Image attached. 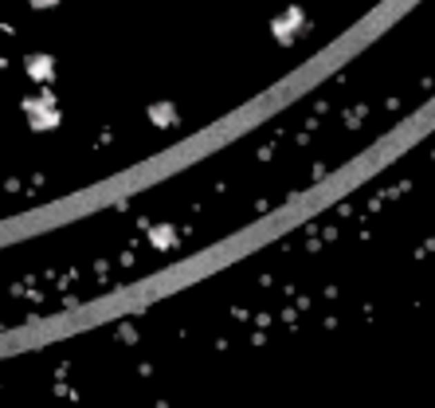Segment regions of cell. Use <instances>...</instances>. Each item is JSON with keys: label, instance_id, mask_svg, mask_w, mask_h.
Masks as SVG:
<instances>
[{"label": "cell", "instance_id": "7a4b0ae2", "mask_svg": "<svg viewBox=\"0 0 435 408\" xmlns=\"http://www.w3.org/2000/svg\"><path fill=\"white\" fill-rule=\"evenodd\" d=\"M28 75L39 79V83H51V79H55V59H51V55H32V59H28Z\"/></svg>", "mask_w": 435, "mask_h": 408}, {"label": "cell", "instance_id": "5b68a950", "mask_svg": "<svg viewBox=\"0 0 435 408\" xmlns=\"http://www.w3.org/2000/svg\"><path fill=\"white\" fill-rule=\"evenodd\" d=\"M32 4H36V8H55L59 0H32Z\"/></svg>", "mask_w": 435, "mask_h": 408}, {"label": "cell", "instance_id": "3957f363", "mask_svg": "<svg viewBox=\"0 0 435 408\" xmlns=\"http://www.w3.org/2000/svg\"><path fill=\"white\" fill-rule=\"evenodd\" d=\"M149 118L157 122V126H173V122H177V110H173L169 102H157V106H149Z\"/></svg>", "mask_w": 435, "mask_h": 408}, {"label": "cell", "instance_id": "277c9868", "mask_svg": "<svg viewBox=\"0 0 435 408\" xmlns=\"http://www.w3.org/2000/svg\"><path fill=\"white\" fill-rule=\"evenodd\" d=\"M149 240L157 243V248H169V243L177 240V236H173V228H153V236H149Z\"/></svg>", "mask_w": 435, "mask_h": 408}, {"label": "cell", "instance_id": "6da1fadb", "mask_svg": "<svg viewBox=\"0 0 435 408\" xmlns=\"http://www.w3.org/2000/svg\"><path fill=\"white\" fill-rule=\"evenodd\" d=\"M24 114L32 122V130H55L59 126V110H55V98L51 95L24 98Z\"/></svg>", "mask_w": 435, "mask_h": 408}]
</instances>
